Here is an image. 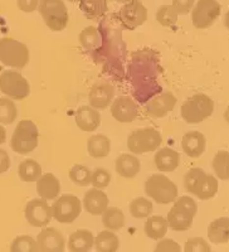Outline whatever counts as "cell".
<instances>
[{
	"label": "cell",
	"instance_id": "obj_1",
	"mask_svg": "<svg viewBox=\"0 0 229 252\" xmlns=\"http://www.w3.org/2000/svg\"><path fill=\"white\" fill-rule=\"evenodd\" d=\"M161 68L156 52L150 48L135 52L127 67V81L131 83L135 100L146 103L151 97L163 92L159 83Z\"/></svg>",
	"mask_w": 229,
	"mask_h": 252
},
{
	"label": "cell",
	"instance_id": "obj_2",
	"mask_svg": "<svg viewBox=\"0 0 229 252\" xmlns=\"http://www.w3.org/2000/svg\"><path fill=\"white\" fill-rule=\"evenodd\" d=\"M122 29L116 13L101 18L98 24V31L102 35V47L93 58L105 61V67L114 76L122 73V62L126 60V44L122 39Z\"/></svg>",
	"mask_w": 229,
	"mask_h": 252
},
{
	"label": "cell",
	"instance_id": "obj_3",
	"mask_svg": "<svg viewBox=\"0 0 229 252\" xmlns=\"http://www.w3.org/2000/svg\"><path fill=\"white\" fill-rule=\"evenodd\" d=\"M184 187L186 192L195 195L200 201H208L217 195L218 181L214 175L206 174L201 168H193L184 177Z\"/></svg>",
	"mask_w": 229,
	"mask_h": 252
},
{
	"label": "cell",
	"instance_id": "obj_4",
	"mask_svg": "<svg viewBox=\"0 0 229 252\" xmlns=\"http://www.w3.org/2000/svg\"><path fill=\"white\" fill-rule=\"evenodd\" d=\"M197 202L192 197L183 195L179 197L168 212V224L175 232H183L189 229L193 224V220L197 216Z\"/></svg>",
	"mask_w": 229,
	"mask_h": 252
},
{
	"label": "cell",
	"instance_id": "obj_5",
	"mask_svg": "<svg viewBox=\"0 0 229 252\" xmlns=\"http://www.w3.org/2000/svg\"><path fill=\"white\" fill-rule=\"evenodd\" d=\"M39 143V131L32 120H22L15 126V130L12 135L10 148L13 152L19 155H27L34 152Z\"/></svg>",
	"mask_w": 229,
	"mask_h": 252
},
{
	"label": "cell",
	"instance_id": "obj_6",
	"mask_svg": "<svg viewBox=\"0 0 229 252\" xmlns=\"http://www.w3.org/2000/svg\"><path fill=\"white\" fill-rule=\"evenodd\" d=\"M213 111H214V101L208 94H197L181 105L180 115L186 124L195 125L210 118Z\"/></svg>",
	"mask_w": 229,
	"mask_h": 252
},
{
	"label": "cell",
	"instance_id": "obj_7",
	"mask_svg": "<svg viewBox=\"0 0 229 252\" xmlns=\"http://www.w3.org/2000/svg\"><path fill=\"white\" fill-rule=\"evenodd\" d=\"M145 193L158 204H169L178 197V187L165 174H152L145 182Z\"/></svg>",
	"mask_w": 229,
	"mask_h": 252
},
{
	"label": "cell",
	"instance_id": "obj_8",
	"mask_svg": "<svg viewBox=\"0 0 229 252\" xmlns=\"http://www.w3.org/2000/svg\"><path fill=\"white\" fill-rule=\"evenodd\" d=\"M29 62V49L14 38L0 39V63L15 69H23Z\"/></svg>",
	"mask_w": 229,
	"mask_h": 252
},
{
	"label": "cell",
	"instance_id": "obj_9",
	"mask_svg": "<svg viewBox=\"0 0 229 252\" xmlns=\"http://www.w3.org/2000/svg\"><path fill=\"white\" fill-rule=\"evenodd\" d=\"M163 143L160 131L155 127H141L136 129L127 138V149L135 155L146 154L155 152Z\"/></svg>",
	"mask_w": 229,
	"mask_h": 252
},
{
	"label": "cell",
	"instance_id": "obj_10",
	"mask_svg": "<svg viewBox=\"0 0 229 252\" xmlns=\"http://www.w3.org/2000/svg\"><path fill=\"white\" fill-rule=\"evenodd\" d=\"M38 10L51 31L62 32L68 24V10L63 0H40Z\"/></svg>",
	"mask_w": 229,
	"mask_h": 252
},
{
	"label": "cell",
	"instance_id": "obj_11",
	"mask_svg": "<svg viewBox=\"0 0 229 252\" xmlns=\"http://www.w3.org/2000/svg\"><path fill=\"white\" fill-rule=\"evenodd\" d=\"M0 92L12 100H24L30 94V86L27 78L18 71H4L0 73Z\"/></svg>",
	"mask_w": 229,
	"mask_h": 252
},
{
	"label": "cell",
	"instance_id": "obj_12",
	"mask_svg": "<svg viewBox=\"0 0 229 252\" xmlns=\"http://www.w3.org/2000/svg\"><path fill=\"white\" fill-rule=\"evenodd\" d=\"M82 202L73 194H63L52 206L53 217L59 223L69 224L75 222L82 212Z\"/></svg>",
	"mask_w": 229,
	"mask_h": 252
},
{
	"label": "cell",
	"instance_id": "obj_13",
	"mask_svg": "<svg viewBox=\"0 0 229 252\" xmlns=\"http://www.w3.org/2000/svg\"><path fill=\"white\" fill-rule=\"evenodd\" d=\"M222 12L217 0H198L192 9V23L197 29H206L214 24Z\"/></svg>",
	"mask_w": 229,
	"mask_h": 252
},
{
	"label": "cell",
	"instance_id": "obj_14",
	"mask_svg": "<svg viewBox=\"0 0 229 252\" xmlns=\"http://www.w3.org/2000/svg\"><path fill=\"white\" fill-rule=\"evenodd\" d=\"M116 14L122 28L126 31H134L147 20V9L140 0H131L130 3L123 4Z\"/></svg>",
	"mask_w": 229,
	"mask_h": 252
},
{
	"label": "cell",
	"instance_id": "obj_15",
	"mask_svg": "<svg viewBox=\"0 0 229 252\" xmlns=\"http://www.w3.org/2000/svg\"><path fill=\"white\" fill-rule=\"evenodd\" d=\"M24 216L30 226L43 228L51 222L53 213H52V207L49 206L46 199L34 198L27 203Z\"/></svg>",
	"mask_w": 229,
	"mask_h": 252
},
{
	"label": "cell",
	"instance_id": "obj_16",
	"mask_svg": "<svg viewBox=\"0 0 229 252\" xmlns=\"http://www.w3.org/2000/svg\"><path fill=\"white\" fill-rule=\"evenodd\" d=\"M111 115L118 123H132L139 115L138 103L130 96H120L112 101Z\"/></svg>",
	"mask_w": 229,
	"mask_h": 252
},
{
	"label": "cell",
	"instance_id": "obj_17",
	"mask_svg": "<svg viewBox=\"0 0 229 252\" xmlns=\"http://www.w3.org/2000/svg\"><path fill=\"white\" fill-rule=\"evenodd\" d=\"M66 238L63 233L55 227H47L37 236V249L39 252H62L64 251Z\"/></svg>",
	"mask_w": 229,
	"mask_h": 252
},
{
	"label": "cell",
	"instance_id": "obj_18",
	"mask_svg": "<svg viewBox=\"0 0 229 252\" xmlns=\"http://www.w3.org/2000/svg\"><path fill=\"white\" fill-rule=\"evenodd\" d=\"M114 96V87L110 82L101 81L91 87L88 94L89 106L96 110H105L111 106Z\"/></svg>",
	"mask_w": 229,
	"mask_h": 252
},
{
	"label": "cell",
	"instance_id": "obj_19",
	"mask_svg": "<svg viewBox=\"0 0 229 252\" xmlns=\"http://www.w3.org/2000/svg\"><path fill=\"white\" fill-rule=\"evenodd\" d=\"M175 105H176V97L172 92L166 91L150 98L145 107H146V112L150 116L161 119L165 118L166 115H169L174 110Z\"/></svg>",
	"mask_w": 229,
	"mask_h": 252
},
{
	"label": "cell",
	"instance_id": "obj_20",
	"mask_svg": "<svg viewBox=\"0 0 229 252\" xmlns=\"http://www.w3.org/2000/svg\"><path fill=\"white\" fill-rule=\"evenodd\" d=\"M109 195L100 188H91L85 193L82 206L87 213L91 216H102L109 207Z\"/></svg>",
	"mask_w": 229,
	"mask_h": 252
},
{
	"label": "cell",
	"instance_id": "obj_21",
	"mask_svg": "<svg viewBox=\"0 0 229 252\" xmlns=\"http://www.w3.org/2000/svg\"><path fill=\"white\" fill-rule=\"evenodd\" d=\"M76 125L78 129L86 132L96 131L101 124L100 112L92 106H81L76 111Z\"/></svg>",
	"mask_w": 229,
	"mask_h": 252
},
{
	"label": "cell",
	"instance_id": "obj_22",
	"mask_svg": "<svg viewBox=\"0 0 229 252\" xmlns=\"http://www.w3.org/2000/svg\"><path fill=\"white\" fill-rule=\"evenodd\" d=\"M181 148L190 158H199L206 148V139L200 131H188L181 139Z\"/></svg>",
	"mask_w": 229,
	"mask_h": 252
},
{
	"label": "cell",
	"instance_id": "obj_23",
	"mask_svg": "<svg viewBox=\"0 0 229 252\" xmlns=\"http://www.w3.org/2000/svg\"><path fill=\"white\" fill-rule=\"evenodd\" d=\"M154 161L155 166L158 168L159 172L172 173L180 164V155L172 148L165 146V148H161L156 152L154 157Z\"/></svg>",
	"mask_w": 229,
	"mask_h": 252
},
{
	"label": "cell",
	"instance_id": "obj_24",
	"mask_svg": "<svg viewBox=\"0 0 229 252\" xmlns=\"http://www.w3.org/2000/svg\"><path fill=\"white\" fill-rule=\"evenodd\" d=\"M37 193L46 201H53L59 195L60 183L58 178L52 173L40 175L37 181Z\"/></svg>",
	"mask_w": 229,
	"mask_h": 252
},
{
	"label": "cell",
	"instance_id": "obj_25",
	"mask_svg": "<svg viewBox=\"0 0 229 252\" xmlns=\"http://www.w3.org/2000/svg\"><path fill=\"white\" fill-rule=\"evenodd\" d=\"M67 246L71 252H87L95 246V236L89 229H77L68 237Z\"/></svg>",
	"mask_w": 229,
	"mask_h": 252
},
{
	"label": "cell",
	"instance_id": "obj_26",
	"mask_svg": "<svg viewBox=\"0 0 229 252\" xmlns=\"http://www.w3.org/2000/svg\"><path fill=\"white\" fill-rule=\"evenodd\" d=\"M114 169L120 177L132 179L140 173L141 163L135 154H121L114 161Z\"/></svg>",
	"mask_w": 229,
	"mask_h": 252
},
{
	"label": "cell",
	"instance_id": "obj_27",
	"mask_svg": "<svg viewBox=\"0 0 229 252\" xmlns=\"http://www.w3.org/2000/svg\"><path fill=\"white\" fill-rule=\"evenodd\" d=\"M208 238L214 245L229 242V217H219L208 226Z\"/></svg>",
	"mask_w": 229,
	"mask_h": 252
},
{
	"label": "cell",
	"instance_id": "obj_28",
	"mask_svg": "<svg viewBox=\"0 0 229 252\" xmlns=\"http://www.w3.org/2000/svg\"><path fill=\"white\" fill-rule=\"evenodd\" d=\"M81 46L86 49L88 53H92L95 56L98 51L102 47V35H101L98 28L93 26L86 27L80 33V37H78Z\"/></svg>",
	"mask_w": 229,
	"mask_h": 252
},
{
	"label": "cell",
	"instance_id": "obj_29",
	"mask_svg": "<svg viewBox=\"0 0 229 252\" xmlns=\"http://www.w3.org/2000/svg\"><path fill=\"white\" fill-rule=\"evenodd\" d=\"M87 152L95 159L106 158L111 152V140L103 134H95L87 140Z\"/></svg>",
	"mask_w": 229,
	"mask_h": 252
},
{
	"label": "cell",
	"instance_id": "obj_30",
	"mask_svg": "<svg viewBox=\"0 0 229 252\" xmlns=\"http://www.w3.org/2000/svg\"><path fill=\"white\" fill-rule=\"evenodd\" d=\"M168 228H169L168 220L163 216H149L143 226V232L151 240L159 241L165 237Z\"/></svg>",
	"mask_w": 229,
	"mask_h": 252
},
{
	"label": "cell",
	"instance_id": "obj_31",
	"mask_svg": "<svg viewBox=\"0 0 229 252\" xmlns=\"http://www.w3.org/2000/svg\"><path fill=\"white\" fill-rule=\"evenodd\" d=\"M80 9L87 19L97 20L107 14V0H81Z\"/></svg>",
	"mask_w": 229,
	"mask_h": 252
},
{
	"label": "cell",
	"instance_id": "obj_32",
	"mask_svg": "<svg viewBox=\"0 0 229 252\" xmlns=\"http://www.w3.org/2000/svg\"><path fill=\"white\" fill-rule=\"evenodd\" d=\"M95 247L98 252H114L120 247V240L114 231L105 229L95 237Z\"/></svg>",
	"mask_w": 229,
	"mask_h": 252
},
{
	"label": "cell",
	"instance_id": "obj_33",
	"mask_svg": "<svg viewBox=\"0 0 229 252\" xmlns=\"http://www.w3.org/2000/svg\"><path fill=\"white\" fill-rule=\"evenodd\" d=\"M19 178L26 183L37 182L42 175V166L34 159H26L18 166Z\"/></svg>",
	"mask_w": 229,
	"mask_h": 252
},
{
	"label": "cell",
	"instance_id": "obj_34",
	"mask_svg": "<svg viewBox=\"0 0 229 252\" xmlns=\"http://www.w3.org/2000/svg\"><path fill=\"white\" fill-rule=\"evenodd\" d=\"M102 224L110 231H118L125 226V215L117 207H107L102 213Z\"/></svg>",
	"mask_w": 229,
	"mask_h": 252
},
{
	"label": "cell",
	"instance_id": "obj_35",
	"mask_svg": "<svg viewBox=\"0 0 229 252\" xmlns=\"http://www.w3.org/2000/svg\"><path fill=\"white\" fill-rule=\"evenodd\" d=\"M152 209H154L152 202L145 197L135 198L129 204L130 215L138 220H143V218H147L149 216H151Z\"/></svg>",
	"mask_w": 229,
	"mask_h": 252
},
{
	"label": "cell",
	"instance_id": "obj_36",
	"mask_svg": "<svg viewBox=\"0 0 229 252\" xmlns=\"http://www.w3.org/2000/svg\"><path fill=\"white\" fill-rule=\"evenodd\" d=\"M18 116L14 101L9 97H0V124L12 125Z\"/></svg>",
	"mask_w": 229,
	"mask_h": 252
},
{
	"label": "cell",
	"instance_id": "obj_37",
	"mask_svg": "<svg viewBox=\"0 0 229 252\" xmlns=\"http://www.w3.org/2000/svg\"><path fill=\"white\" fill-rule=\"evenodd\" d=\"M213 169L222 181H229V152L219 150L213 159Z\"/></svg>",
	"mask_w": 229,
	"mask_h": 252
},
{
	"label": "cell",
	"instance_id": "obj_38",
	"mask_svg": "<svg viewBox=\"0 0 229 252\" xmlns=\"http://www.w3.org/2000/svg\"><path fill=\"white\" fill-rule=\"evenodd\" d=\"M68 175L72 183L78 187H87L91 184L92 172L85 165H73L69 169Z\"/></svg>",
	"mask_w": 229,
	"mask_h": 252
},
{
	"label": "cell",
	"instance_id": "obj_39",
	"mask_svg": "<svg viewBox=\"0 0 229 252\" xmlns=\"http://www.w3.org/2000/svg\"><path fill=\"white\" fill-rule=\"evenodd\" d=\"M10 251L12 252H37V240H34L30 236L22 235L18 236L13 240L10 245Z\"/></svg>",
	"mask_w": 229,
	"mask_h": 252
},
{
	"label": "cell",
	"instance_id": "obj_40",
	"mask_svg": "<svg viewBox=\"0 0 229 252\" xmlns=\"http://www.w3.org/2000/svg\"><path fill=\"white\" fill-rule=\"evenodd\" d=\"M156 20L163 27H172L178 22V13L175 12L172 5H161L156 12Z\"/></svg>",
	"mask_w": 229,
	"mask_h": 252
},
{
	"label": "cell",
	"instance_id": "obj_41",
	"mask_svg": "<svg viewBox=\"0 0 229 252\" xmlns=\"http://www.w3.org/2000/svg\"><path fill=\"white\" fill-rule=\"evenodd\" d=\"M111 183V174L109 170L103 169V168H97L95 172H92L91 184L95 188L105 189Z\"/></svg>",
	"mask_w": 229,
	"mask_h": 252
},
{
	"label": "cell",
	"instance_id": "obj_42",
	"mask_svg": "<svg viewBox=\"0 0 229 252\" xmlns=\"http://www.w3.org/2000/svg\"><path fill=\"white\" fill-rule=\"evenodd\" d=\"M185 252H210L212 247L201 237H193L185 242Z\"/></svg>",
	"mask_w": 229,
	"mask_h": 252
},
{
	"label": "cell",
	"instance_id": "obj_43",
	"mask_svg": "<svg viewBox=\"0 0 229 252\" xmlns=\"http://www.w3.org/2000/svg\"><path fill=\"white\" fill-rule=\"evenodd\" d=\"M156 252H180L181 247L172 238H161L155 247Z\"/></svg>",
	"mask_w": 229,
	"mask_h": 252
},
{
	"label": "cell",
	"instance_id": "obj_44",
	"mask_svg": "<svg viewBox=\"0 0 229 252\" xmlns=\"http://www.w3.org/2000/svg\"><path fill=\"white\" fill-rule=\"evenodd\" d=\"M195 4V0H172V8L178 15H186L193 9Z\"/></svg>",
	"mask_w": 229,
	"mask_h": 252
},
{
	"label": "cell",
	"instance_id": "obj_45",
	"mask_svg": "<svg viewBox=\"0 0 229 252\" xmlns=\"http://www.w3.org/2000/svg\"><path fill=\"white\" fill-rule=\"evenodd\" d=\"M40 0H17L18 8L24 13H32L37 10Z\"/></svg>",
	"mask_w": 229,
	"mask_h": 252
},
{
	"label": "cell",
	"instance_id": "obj_46",
	"mask_svg": "<svg viewBox=\"0 0 229 252\" xmlns=\"http://www.w3.org/2000/svg\"><path fill=\"white\" fill-rule=\"evenodd\" d=\"M10 168V158L4 149H0V174L8 172Z\"/></svg>",
	"mask_w": 229,
	"mask_h": 252
},
{
	"label": "cell",
	"instance_id": "obj_47",
	"mask_svg": "<svg viewBox=\"0 0 229 252\" xmlns=\"http://www.w3.org/2000/svg\"><path fill=\"white\" fill-rule=\"evenodd\" d=\"M6 140V130L4 129L3 125H0V145L5 143Z\"/></svg>",
	"mask_w": 229,
	"mask_h": 252
},
{
	"label": "cell",
	"instance_id": "obj_48",
	"mask_svg": "<svg viewBox=\"0 0 229 252\" xmlns=\"http://www.w3.org/2000/svg\"><path fill=\"white\" fill-rule=\"evenodd\" d=\"M224 24H226L227 28L229 29V10H228V12H227L226 17H224Z\"/></svg>",
	"mask_w": 229,
	"mask_h": 252
},
{
	"label": "cell",
	"instance_id": "obj_49",
	"mask_svg": "<svg viewBox=\"0 0 229 252\" xmlns=\"http://www.w3.org/2000/svg\"><path fill=\"white\" fill-rule=\"evenodd\" d=\"M224 120L227 121V123L229 124V106L227 107V110H226V112H224Z\"/></svg>",
	"mask_w": 229,
	"mask_h": 252
},
{
	"label": "cell",
	"instance_id": "obj_50",
	"mask_svg": "<svg viewBox=\"0 0 229 252\" xmlns=\"http://www.w3.org/2000/svg\"><path fill=\"white\" fill-rule=\"evenodd\" d=\"M117 3H121V4H126V3H130L131 0H116Z\"/></svg>",
	"mask_w": 229,
	"mask_h": 252
},
{
	"label": "cell",
	"instance_id": "obj_51",
	"mask_svg": "<svg viewBox=\"0 0 229 252\" xmlns=\"http://www.w3.org/2000/svg\"><path fill=\"white\" fill-rule=\"evenodd\" d=\"M68 1H71V3H73V1H81V0H68Z\"/></svg>",
	"mask_w": 229,
	"mask_h": 252
}]
</instances>
